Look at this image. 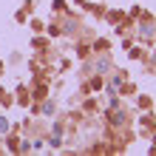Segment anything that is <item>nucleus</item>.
Returning a JSON list of instances; mask_svg holds the SVG:
<instances>
[{
	"instance_id": "obj_1",
	"label": "nucleus",
	"mask_w": 156,
	"mask_h": 156,
	"mask_svg": "<svg viewBox=\"0 0 156 156\" xmlns=\"http://www.w3.org/2000/svg\"><path fill=\"white\" fill-rule=\"evenodd\" d=\"M0 131H9V122H6L3 116H0Z\"/></svg>"
}]
</instances>
